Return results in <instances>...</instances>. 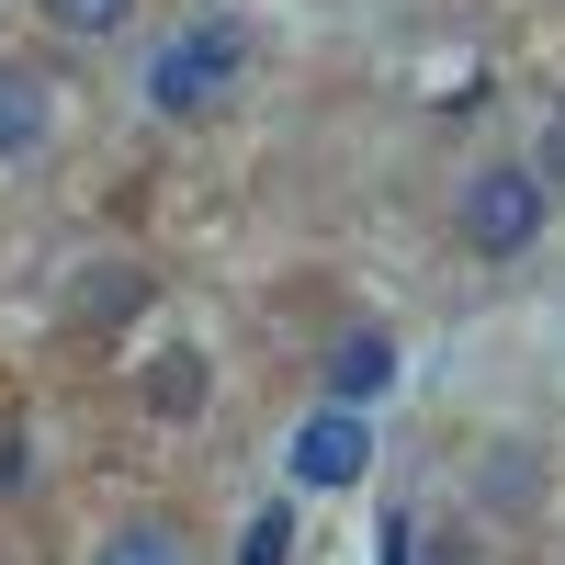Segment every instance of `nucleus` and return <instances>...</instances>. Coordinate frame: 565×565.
<instances>
[{
	"label": "nucleus",
	"instance_id": "nucleus-7",
	"mask_svg": "<svg viewBox=\"0 0 565 565\" xmlns=\"http://www.w3.org/2000/svg\"><path fill=\"white\" fill-rule=\"evenodd\" d=\"M90 565H181V532H170V521H125Z\"/></svg>",
	"mask_w": 565,
	"mask_h": 565
},
{
	"label": "nucleus",
	"instance_id": "nucleus-6",
	"mask_svg": "<svg viewBox=\"0 0 565 565\" xmlns=\"http://www.w3.org/2000/svg\"><path fill=\"white\" fill-rule=\"evenodd\" d=\"M148 407L193 418V407H204V351H159V373H148Z\"/></svg>",
	"mask_w": 565,
	"mask_h": 565
},
{
	"label": "nucleus",
	"instance_id": "nucleus-9",
	"mask_svg": "<svg viewBox=\"0 0 565 565\" xmlns=\"http://www.w3.org/2000/svg\"><path fill=\"white\" fill-rule=\"evenodd\" d=\"M45 12H57V23H68V34H114V23H125V12H136V0H45Z\"/></svg>",
	"mask_w": 565,
	"mask_h": 565
},
{
	"label": "nucleus",
	"instance_id": "nucleus-10",
	"mask_svg": "<svg viewBox=\"0 0 565 565\" xmlns=\"http://www.w3.org/2000/svg\"><path fill=\"white\" fill-rule=\"evenodd\" d=\"M407 543H418V532H407V521H385V565H407Z\"/></svg>",
	"mask_w": 565,
	"mask_h": 565
},
{
	"label": "nucleus",
	"instance_id": "nucleus-8",
	"mask_svg": "<svg viewBox=\"0 0 565 565\" xmlns=\"http://www.w3.org/2000/svg\"><path fill=\"white\" fill-rule=\"evenodd\" d=\"M238 565H295V521H282V509H260L249 543H238Z\"/></svg>",
	"mask_w": 565,
	"mask_h": 565
},
{
	"label": "nucleus",
	"instance_id": "nucleus-5",
	"mask_svg": "<svg viewBox=\"0 0 565 565\" xmlns=\"http://www.w3.org/2000/svg\"><path fill=\"white\" fill-rule=\"evenodd\" d=\"M385 385H396V340H385V328L340 340V362H328V407H373Z\"/></svg>",
	"mask_w": 565,
	"mask_h": 565
},
{
	"label": "nucleus",
	"instance_id": "nucleus-2",
	"mask_svg": "<svg viewBox=\"0 0 565 565\" xmlns=\"http://www.w3.org/2000/svg\"><path fill=\"white\" fill-rule=\"evenodd\" d=\"M543 238V181L532 170H476L463 181V249H487V260H509V249H532Z\"/></svg>",
	"mask_w": 565,
	"mask_h": 565
},
{
	"label": "nucleus",
	"instance_id": "nucleus-3",
	"mask_svg": "<svg viewBox=\"0 0 565 565\" xmlns=\"http://www.w3.org/2000/svg\"><path fill=\"white\" fill-rule=\"evenodd\" d=\"M362 452H373L362 407H317L306 430H295V476L306 487H362Z\"/></svg>",
	"mask_w": 565,
	"mask_h": 565
},
{
	"label": "nucleus",
	"instance_id": "nucleus-1",
	"mask_svg": "<svg viewBox=\"0 0 565 565\" xmlns=\"http://www.w3.org/2000/svg\"><path fill=\"white\" fill-rule=\"evenodd\" d=\"M238 68H249V34L238 23H181L159 57H148V103L159 114H204V103L238 90Z\"/></svg>",
	"mask_w": 565,
	"mask_h": 565
},
{
	"label": "nucleus",
	"instance_id": "nucleus-4",
	"mask_svg": "<svg viewBox=\"0 0 565 565\" xmlns=\"http://www.w3.org/2000/svg\"><path fill=\"white\" fill-rule=\"evenodd\" d=\"M45 125H57V103H45V68L0 57V159H34V148H45Z\"/></svg>",
	"mask_w": 565,
	"mask_h": 565
}]
</instances>
